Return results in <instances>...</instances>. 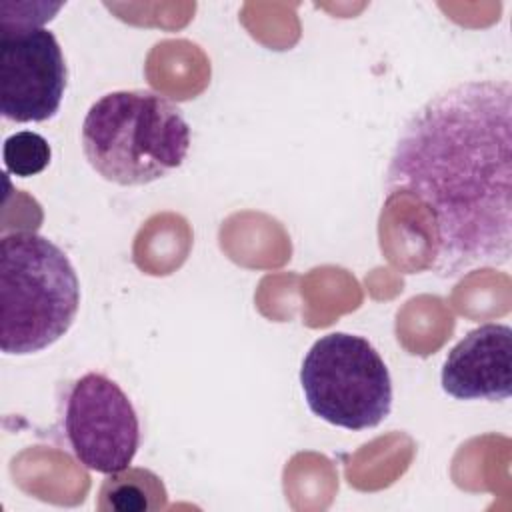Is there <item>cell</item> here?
Wrapping results in <instances>:
<instances>
[{"mask_svg":"<svg viewBox=\"0 0 512 512\" xmlns=\"http://www.w3.org/2000/svg\"><path fill=\"white\" fill-rule=\"evenodd\" d=\"M384 190L414 196L432 216V270L458 278L512 256V86H450L402 124Z\"/></svg>","mask_w":512,"mask_h":512,"instance_id":"cell-1","label":"cell"},{"mask_svg":"<svg viewBox=\"0 0 512 512\" xmlns=\"http://www.w3.org/2000/svg\"><path fill=\"white\" fill-rule=\"evenodd\" d=\"M190 126L182 110L152 90L100 96L82 122V152L108 182L144 186L182 166Z\"/></svg>","mask_w":512,"mask_h":512,"instance_id":"cell-2","label":"cell"},{"mask_svg":"<svg viewBox=\"0 0 512 512\" xmlns=\"http://www.w3.org/2000/svg\"><path fill=\"white\" fill-rule=\"evenodd\" d=\"M80 308V282L62 248L36 232L0 240V350L12 356L58 342Z\"/></svg>","mask_w":512,"mask_h":512,"instance_id":"cell-3","label":"cell"},{"mask_svg":"<svg viewBox=\"0 0 512 512\" xmlns=\"http://www.w3.org/2000/svg\"><path fill=\"white\" fill-rule=\"evenodd\" d=\"M300 384L314 416L346 428L378 426L392 410L390 372L362 336L330 332L302 360Z\"/></svg>","mask_w":512,"mask_h":512,"instance_id":"cell-4","label":"cell"},{"mask_svg":"<svg viewBox=\"0 0 512 512\" xmlns=\"http://www.w3.org/2000/svg\"><path fill=\"white\" fill-rule=\"evenodd\" d=\"M64 434L74 458L106 476L130 468L140 446V422L130 398L100 372H88L72 384Z\"/></svg>","mask_w":512,"mask_h":512,"instance_id":"cell-5","label":"cell"},{"mask_svg":"<svg viewBox=\"0 0 512 512\" xmlns=\"http://www.w3.org/2000/svg\"><path fill=\"white\" fill-rule=\"evenodd\" d=\"M68 70L54 32L44 26H0V112L28 124L56 116Z\"/></svg>","mask_w":512,"mask_h":512,"instance_id":"cell-6","label":"cell"},{"mask_svg":"<svg viewBox=\"0 0 512 512\" xmlns=\"http://www.w3.org/2000/svg\"><path fill=\"white\" fill-rule=\"evenodd\" d=\"M442 390L456 400L502 402L512 394V328L482 324L446 356Z\"/></svg>","mask_w":512,"mask_h":512,"instance_id":"cell-7","label":"cell"},{"mask_svg":"<svg viewBox=\"0 0 512 512\" xmlns=\"http://www.w3.org/2000/svg\"><path fill=\"white\" fill-rule=\"evenodd\" d=\"M162 480L144 468H126L112 474L100 488L98 508L118 512H142L164 506Z\"/></svg>","mask_w":512,"mask_h":512,"instance_id":"cell-8","label":"cell"},{"mask_svg":"<svg viewBox=\"0 0 512 512\" xmlns=\"http://www.w3.org/2000/svg\"><path fill=\"white\" fill-rule=\"evenodd\" d=\"M2 160L10 174L30 178L48 168L52 160V148L38 132L22 130L4 140Z\"/></svg>","mask_w":512,"mask_h":512,"instance_id":"cell-9","label":"cell"}]
</instances>
